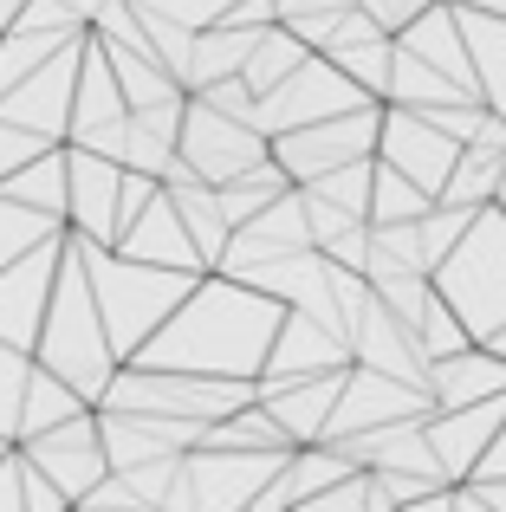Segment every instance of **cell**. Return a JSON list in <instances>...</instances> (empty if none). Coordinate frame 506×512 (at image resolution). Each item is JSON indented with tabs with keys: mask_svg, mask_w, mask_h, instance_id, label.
<instances>
[{
	"mask_svg": "<svg viewBox=\"0 0 506 512\" xmlns=\"http://www.w3.org/2000/svg\"><path fill=\"white\" fill-rule=\"evenodd\" d=\"M13 448L26 454V461L39 467V474L52 480V487L65 493V506H78V493L91 487V480L104 474V441H98V409H72L65 422H52V428H39V435H26V441H13Z\"/></svg>",
	"mask_w": 506,
	"mask_h": 512,
	"instance_id": "9c48e42d",
	"label": "cell"
},
{
	"mask_svg": "<svg viewBox=\"0 0 506 512\" xmlns=\"http://www.w3.org/2000/svg\"><path fill=\"white\" fill-rule=\"evenodd\" d=\"M117 188H124V163L65 143V234L111 247L117 240Z\"/></svg>",
	"mask_w": 506,
	"mask_h": 512,
	"instance_id": "5bb4252c",
	"label": "cell"
},
{
	"mask_svg": "<svg viewBox=\"0 0 506 512\" xmlns=\"http://www.w3.org/2000/svg\"><path fill=\"white\" fill-rule=\"evenodd\" d=\"M286 305L266 299L260 286L234 273H195L176 312L150 331L124 363H156V370H202V376H260L266 344H273Z\"/></svg>",
	"mask_w": 506,
	"mask_h": 512,
	"instance_id": "6da1fadb",
	"label": "cell"
},
{
	"mask_svg": "<svg viewBox=\"0 0 506 512\" xmlns=\"http://www.w3.org/2000/svg\"><path fill=\"white\" fill-rule=\"evenodd\" d=\"M377 156L435 195V188H442V175L455 169L461 143L448 137V130H435L416 104H390V98H383V111H377Z\"/></svg>",
	"mask_w": 506,
	"mask_h": 512,
	"instance_id": "7c38bea8",
	"label": "cell"
},
{
	"mask_svg": "<svg viewBox=\"0 0 506 512\" xmlns=\"http://www.w3.org/2000/svg\"><path fill=\"white\" fill-rule=\"evenodd\" d=\"M481 344H487V350H500V357H506V325H500V331H487Z\"/></svg>",
	"mask_w": 506,
	"mask_h": 512,
	"instance_id": "74e56055",
	"label": "cell"
},
{
	"mask_svg": "<svg viewBox=\"0 0 506 512\" xmlns=\"http://www.w3.org/2000/svg\"><path fill=\"white\" fill-rule=\"evenodd\" d=\"M377 111H383V98L357 104V111H338V117H312V124L273 130V137H266V156L286 169V182H312V175H325L338 163L377 156Z\"/></svg>",
	"mask_w": 506,
	"mask_h": 512,
	"instance_id": "8992f818",
	"label": "cell"
},
{
	"mask_svg": "<svg viewBox=\"0 0 506 512\" xmlns=\"http://www.w3.org/2000/svg\"><path fill=\"white\" fill-rule=\"evenodd\" d=\"M422 389H429L435 409H455V402L500 396V389H506V357L474 338V344L448 350V357H429V370H422Z\"/></svg>",
	"mask_w": 506,
	"mask_h": 512,
	"instance_id": "d6986e66",
	"label": "cell"
},
{
	"mask_svg": "<svg viewBox=\"0 0 506 512\" xmlns=\"http://www.w3.org/2000/svg\"><path fill=\"white\" fill-rule=\"evenodd\" d=\"M370 104V91L357 78H344L325 52H305L279 85H266L253 98V124L273 137V130H292V124H312V117H338V111H357Z\"/></svg>",
	"mask_w": 506,
	"mask_h": 512,
	"instance_id": "52a82bcc",
	"label": "cell"
},
{
	"mask_svg": "<svg viewBox=\"0 0 506 512\" xmlns=\"http://www.w3.org/2000/svg\"><path fill=\"white\" fill-rule=\"evenodd\" d=\"M383 98L390 104H442V98H481V91H461L455 78H442L435 65H422L416 52H403L396 46V59H390V85H383Z\"/></svg>",
	"mask_w": 506,
	"mask_h": 512,
	"instance_id": "83f0119b",
	"label": "cell"
},
{
	"mask_svg": "<svg viewBox=\"0 0 506 512\" xmlns=\"http://www.w3.org/2000/svg\"><path fill=\"white\" fill-rule=\"evenodd\" d=\"M26 370H33V357H26V350H13V344H0V441H13V415H20Z\"/></svg>",
	"mask_w": 506,
	"mask_h": 512,
	"instance_id": "1f68e13d",
	"label": "cell"
},
{
	"mask_svg": "<svg viewBox=\"0 0 506 512\" xmlns=\"http://www.w3.org/2000/svg\"><path fill=\"white\" fill-rule=\"evenodd\" d=\"M500 422H506V389L500 396H481V402H455V409L422 415V435H429V454L442 467V480H468L481 467L487 441L500 435Z\"/></svg>",
	"mask_w": 506,
	"mask_h": 512,
	"instance_id": "9a60e30c",
	"label": "cell"
},
{
	"mask_svg": "<svg viewBox=\"0 0 506 512\" xmlns=\"http://www.w3.org/2000/svg\"><path fill=\"white\" fill-rule=\"evenodd\" d=\"M344 344H351V363H370V370L396 376V383H422V370H429L416 325H403V318H396L377 292H370L364 312L351 318V338H344Z\"/></svg>",
	"mask_w": 506,
	"mask_h": 512,
	"instance_id": "e0dca14e",
	"label": "cell"
},
{
	"mask_svg": "<svg viewBox=\"0 0 506 512\" xmlns=\"http://www.w3.org/2000/svg\"><path fill=\"white\" fill-rule=\"evenodd\" d=\"M78 260H85V279H91V299H98V318H104V338H111L117 363L130 357L169 312L176 299L189 292L195 273H176V266H150V260H130V253L104 247V240H78Z\"/></svg>",
	"mask_w": 506,
	"mask_h": 512,
	"instance_id": "3957f363",
	"label": "cell"
},
{
	"mask_svg": "<svg viewBox=\"0 0 506 512\" xmlns=\"http://www.w3.org/2000/svg\"><path fill=\"white\" fill-rule=\"evenodd\" d=\"M124 91H117L111 78V59H104V46L85 33V52H78V78H72V117H65V143L85 137V130L111 124V117H124Z\"/></svg>",
	"mask_w": 506,
	"mask_h": 512,
	"instance_id": "7402d4cb",
	"label": "cell"
},
{
	"mask_svg": "<svg viewBox=\"0 0 506 512\" xmlns=\"http://www.w3.org/2000/svg\"><path fill=\"white\" fill-rule=\"evenodd\" d=\"M416 338H422V357H448V350L474 344L468 325L455 318V305H448L435 286H429V299H422V312H416Z\"/></svg>",
	"mask_w": 506,
	"mask_h": 512,
	"instance_id": "4dcf8cb0",
	"label": "cell"
},
{
	"mask_svg": "<svg viewBox=\"0 0 506 512\" xmlns=\"http://www.w3.org/2000/svg\"><path fill=\"white\" fill-rule=\"evenodd\" d=\"M286 169L273 163V156H260V163H247L241 175H228V182H215V201H221V214H228V227H241L253 221V214L266 208L273 195H286Z\"/></svg>",
	"mask_w": 506,
	"mask_h": 512,
	"instance_id": "4316f807",
	"label": "cell"
},
{
	"mask_svg": "<svg viewBox=\"0 0 506 512\" xmlns=\"http://www.w3.org/2000/svg\"><path fill=\"white\" fill-rule=\"evenodd\" d=\"M20 7H26V0H0V26H7V20H13Z\"/></svg>",
	"mask_w": 506,
	"mask_h": 512,
	"instance_id": "f35d334b",
	"label": "cell"
},
{
	"mask_svg": "<svg viewBox=\"0 0 506 512\" xmlns=\"http://www.w3.org/2000/svg\"><path fill=\"white\" fill-rule=\"evenodd\" d=\"M78 52H85V33L65 39L52 59H39L33 72H20L13 85H0V117L7 124H26L39 137L65 143V117H72V78H78Z\"/></svg>",
	"mask_w": 506,
	"mask_h": 512,
	"instance_id": "30bf717a",
	"label": "cell"
},
{
	"mask_svg": "<svg viewBox=\"0 0 506 512\" xmlns=\"http://www.w3.org/2000/svg\"><path fill=\"white\" fill-rule=\"evenodd\" d=\"M286 461V448H182L176 480H169V500L163 506H215V512H247L253 493L273 480V467Z\"/></svg>",
	"mask_w": 506,
	"mask_h": 512,
	"instance_id": "5b68a950",
	"label": "cell"
},
{
	"mask_svg": "<svg viewBox=\"0 0 506 512\" xmlns=\"http://www.w3.org/2000/svg\"><path fill=\"white\" fill-rule=\"evenodd\" d=\"M33 363L65 376L85 402H98L117 370V350L104 338V318H98V299H91V279H85V260H78L72 234H65L59 273H52V299H46V318H39V338H33Z\"/></svg>",
	"mask_w": 506,
	"mask_h": 512,
	"instance_id": "7a4b0ae2",
	"label": "cell"
},
{
	"mask_svg": "<svg viewBox=\"0 0 506 512\" xmlns=\"http://www.w3.org/2000/svg\"><path fill=\"white\" fill-rule=\"evenodd\" d=\"M253 33H260V26H228V20L195 26V39H189V65H182V91H202V85H215V78H234V72L247 65Z\"/></svg>",
	"mask_w": 506,
	"mask_h": 512,
	"instance_id": "cb8c5ba5",
	"label": "cell"
},
{
	"mask_svg": "<svg viewBox=\"0 0 506 512\" xmlns=\"http://www.w3.org/2000/svg\"><path fill=\"white\" fill-rule=\"evenodd\" d=\"M59 253H65V234L39 240L33 253L0 266V344L26 350L33 357V338H39V318H46V299H52V273H59Z\"/></svg>",
	"mask_w": 506,
	"mask_h": 512,
	"instance_id": "4fadbf2b",
	"label": "cell"
},
{
	"mask_svg": "<svg viewBox=\"0 0 506 512\" xmlns=\"http://www.w3.org/2000/svg\"><path fill=\"white\" fill-rule=\"evenodd\" d=\"M338 363H351V350L331 325H318V318L305 312H286L273 331V344H266V363L260 376H253V389H279V383H299V376H318V370H338Z\"/></svg>",
	"mask_w": 506,
	"mask_h": 512,
	"instance_id": "2e32d148",
	"label": "cell"
},
{
	"mask_svg": "<svg viewBox=\"0 0 506 512\" xmlns=\"http://www.w3.org/2000/svg\"><path fill=\"white\" fill-rule=\"evenodd\" d=\"M338 383H344V363L338 370H318V376H299V383H279V389H260V409L286 428V441H318L331 422V402H338Z\"/></svg>",
	"mask_w": 506,
	"mask_h": 512,
	"instance_id": "ffe728a7",
	"label": "cell"
},
{
	"mask_svg": "<svg viewBox=\"0 0 506 512\" xmlns=\"http://www.w3.org/2000/svg\"><path fill=\"white\" fill-rule=\"evenodd\" d=\"M299 188L318 195V201H331V208H344V214H357V221H370V156L338 163V169L312 175V182H299Z\"/></svg>",
	"mask_w": 506,
	"mask_h": 512,
	"instance_id": "f546056e",
	"label": "cell"
},
{
	"mask_svg": "<svg viewBox=\"0 0 506 512\" xmlns=\"http://www.w3.org/2000/svg\"><path fill=\"white\" fill-rule=\"evenodd\" d=\"M72 409H85V396H78L65 376H52L46 363H33V370H26V389H20V415H13V441H26V435H39V428L65 422Z\"/></svg>",
	"mask_w": 506,
	"mask_h": 512,
	"instance_id": "d4e9b609",
	"label": "cell"
},
{
	"mask_svg": "<svg viewBox=\"0 0 506 512\" xmlns=\"http://www.w3.org/2000/svg\"><path fill=\"white\" fill-rule=\"evenodd\" d=\"M474 474H506V422H500V435L487 441V454H481V467Z\"/></svg>",
	"mask_w": 506,
	"mask_h": 512,
	"instance_id": "d590c367",
	"label": "cell"
},
{
	"mask_svg": "<svg viewBox=\"0 0 506 512\" xmlns=\"http://www.w3.org/2000/svg\"><path fill=\"white\" fill-rule=\"evenodd\" d=\"M111 247L130 253V260H150V266H176V273H208L195 240H189V227H182V214H176V201L163 195V182H156V195L143 201L137 221H130Z\"/></svg>",
	"mask_w": 506,
	"mask_h": 512,
	"instance_id": "ac0fdd59",
	"label": "cell"
},
{
	"mask_svg": "<svg viewBox=\"0 0 506 512\" xmlns=\"http://www.w3.org/2000/svg\"><path fill=\"white\" fill-rule=\"evenodd\" d=\"M429 208H435L429 188L409 182L403 169H390L383 156H370V221H416Z\"/></svg>",
	"mask_w": 506,
	"mask_h": 512,
	"instance_id": "f1b7e54d",
	"label": "cell"
},
{
	"mask_svg": "<svg viewBox=\"0 0 506 512\" xmlns=\"http://www.w3.org/2000/svg\"><path fill=\"white\" fill-rule=\"evenodd\" d=\"M448 7H474V13H506V0H448Z\"/></svg>",
	"mask_w": 506,
	"mask_h": 512,
	"instance_id": "8d00e7d4",
	"label": "cell"
},
{
	"mask_svg": "<svg viewBox=\"0 0 506 512\" xmlns=\"http://www.w3.org/2000/svg\"><path fill=\"white\" fill-rule=\"evenodd\" d=\"M429 286L455 305L468 338H487V331L506 325V208L500 201H481V208L468 214L455 247L435 260Z\"/></svg>",
	"mask_w": 506,
	"mask_h": 512,
	"instance_id": "277c9868",
	"label": "cell"
},
{
	"mask_svg": "<svg viewBox=\"0 0 506 512\" xmlns=\"http://www.w3.org/2000/svg\"><path fill=\"white\" fill-rule=\"evenodd\" d=\"M461 39H468V65H474V91L487 98V111L506 117V13H474L455 7Z\"/></svg>",
	"mask_w": 506,
	"mask_h": 512,
	"instance_id": "603a6c76",
	"label": "cell"
},
{
	"mask_svg": "<svg viewBox=\"0 0 506 512\" xmlns=\"http://www.w3.org/2000/svg\"><path fill=\"white\" fill-rule=\"evenodd\" d=\"M305 52H312V46H305V39H299V33H292V26H286V20H266V26H260V33H253V46H247V65H241V78H247V91H253V98H260V91H266V85H279V78H286V72H292V65H299V59H305Z\"/></svg>",
	"mask_w": 506,
	"mask_h": 512,
	"instance_id": "484cf974",
	"label": "cell"
},
{
	"mask_svg": "<svg viewBox=\"0 0 506 512\" xmlns=\"http://www.w3.org/2000/svg\"><path fill=\"white\" fill-rule=\"evenodd\" d=\"M429 409H435V402H429V389H422V383H396V376L370 370V363H344L338 402H331V422H325V435H318V441L403 422V415H429Z\"/></svg>",
	"mask_w": 506,
	"mask_h": 512,
	"instance_id": "8fae6325",
	"label": "cell"
},
{
	"mask_svg": "<svg viewBox=\"0 0 506 512\" xmlns=\"http://www.w3.org/2000/svg\"><path fill=\"white\" fill-rule=\"evenodd\" d=\"M396 46L416 52L422 65H435L442 78H455L461 91H474V65H468V39H461V20L448 0H435V7H422L409 26H396Z\"/></svg>",
	"mask_w": 506,
	"mask_h": 512,
	"instance_id": "44dd1931",
	"label": "cell"
},
{
	"mask_svg": "<svg viewBox=\"0 0 506 512\" xmlns=\"http://www.w3.org/2000/svg\"><path fill=\"white\" fill-rule=\"evenodd\" d=\"M494 201H506V163H500V188H494Z\"/></svg>",
	"mask_w": 506,
	"mask_h": 512,
	"instance_id": "ab89813d",
	"label": "cell"
},
{
	"mask_svg": "<svg viewBox=\"0 0 506 512\" xmlns=\"http://www.w3.org/2000/svg\"><path fill=\"white\" fill-rule=\"evenodd\" d=\"M176 156H182L195 175H202V182H228V175H241L247 163H260V156H266V130L247 124V117L215 111V104H202V98L189 91V98H182Z\"/></svg>",
	"mask_w": 506,
	"mask_h": 512,
	"instance_id": "ba28073f",
	"label": "cell"
},
{
	"mask_svg": "<svg viewBox=\"0 0 506 512\" xmlns=\"http://www.w3.org/2000/svg\"><path fill=\"white\" fill-rule=\"evenodd\" d=\"M500 208H506V201H500Z\"/></svg>",
	"mask_w": 506,
	"mask_h": 512,
	"instance_id": "60d3db41",
	"label": "cell"
},
{
	"mask_svg": "<svg viewBox=\"0 0 506 512\" xmlns=\"http://www.w3.org/2000/svg\"><path fill=\"white\" fill-rule=\"evenodd\" d=\"M338 7H351V0H273V13L286 26H299V20H318V13H338Z\"/></svg>",
	"mask_w": 506,
	"mask_h": 512,
	"instance_id": "e575fe53",
	"label": "cell"
},
{
	"mask_svg": "<svg viewBox=\"0 0 506 512\" xmlns=\"http://www.w3.org/2000/svg\"><path fill=\"white\" fill-rule=\"evenodd\" d=\"M357 7H364L377 26H390V33H396V26H409L422 7H435V0H357Z\"/></svg>",
	"mask_w": 506,
	"mask_h": 512,
	"instance_id": "836d02e7",
	"label": "cell"
},
{
	"mask_svg": "<svg viewBox=\"0 0 506 512\" xmlns=\"http://www.w3.org/2000/svg\"><path fill=\"white\" fill-rule=\"evenodd\" d=\"M195 98L215 104V111H228V117H247V124H253V91H247V78H241V72H234V78H215V85H202Z\"/></svg>",
	"mask_w": 506,
	"mask_h": 512,
	"instance_id": "d6a6232c",
	"label": "cell"
}]
</instances>
